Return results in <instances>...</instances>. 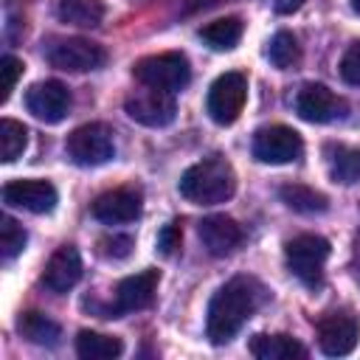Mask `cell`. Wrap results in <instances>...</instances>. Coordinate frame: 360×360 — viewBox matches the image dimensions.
Returning a JSON list of instances; mask_svg holds the SVG:
<instances>
[{
  "instance_id": "6da1fadb",
  "label": "cell",
  "mask_w": 360,
  "mask_h": 360,
  "mask_svg": "<svg viewBox=\"0 0 360 360\" xmlns=\"http://www.w3.org/2000/svg\"><path fill=\"white\" fill-rule=\"evenodd\" d=\"M262 287L256 278H248V276H236L231 281H225L211 304H208V318H205V335L211 343H228L239 329L242 323L256 312L259 301H262Z\"/></svg>"
},
{
  "instance_id": "7a4b0ae2",
  "label": "cell",
  "mask_w": 360,
  "mask_h": 360,
  "mask_svg": "<svg viewBox=\"0 0 360 360\" xmlns=\"http://www.w3.org/2000/svg\"><path fill=\"white\" fill-rule=\"evenodd\" d=\"M177 188L194 205H217V202H225L233 197L236 172L225 158L211 155V158H202L194 166H188L177 183Z\"/></svg>"
},
{
  "instance_id": "3957f363",
  "label": "cell",
  "mask_w": 360,
  "mask_h": 360,
  "mask_svg": "<svg viewBox=\"0 0 360 360\" xmlns=\"http://www.w3.org/2000/svg\"><path fill=\"white\" fill-rule=\"evenodd\" d=\"M132 76H135L138 84L166 90V93H177L188 84L191 68H188V59L183 53L169 51V53H155V56H143L141 62H135Z\"/></svg>"
},
{
  "instance_id": "277c9868",
  "label": "cell",
  "mask_w": 360,
  "mask_h": 360,
  "mask_svg": "<svg viewBox=\"0 0 360 360\" xmlns=\"http://www.w3.org/2000/svg\"><path fill=\"white\" fill-rule=\"evenodd\" d=\"M287 267L290 273L304 284V287H321L323 281V264L329 259V242L318 233H301L287 242L284 248Z\"/></svg>"
},
{
  "instance_id": "5b68a950",
  "label": "cell",
  "mask_w": 360,
  "mask_h": 360,
  "mask_svg": "<svg viewBox=\"0 0 360 360\" xmlns=\"http://www.w3.org/2000/svg\"><path fill=\"white\" fill-rule=\"evenodd\" d=\"M65 152L76 166H101L115 155L112 129L107 124H98V121L82 124L68 135Z\"/></svg>"
},
{
  "instance_id": "8992f818",
  "label": "cell",
  "mask_w": 360,
  "mask_h": 360,
  "mask_svg": "<svg viewBox=\"0 0 360 360\" xmlns=\"http://www.w3.org/2000/svg\"><path fill=\"white\" fill-rule=\"evenodd\" d=\"M248 101V79L239 70H228L222 76L214 79V84L208 87V98H205V110L211 115V121H217L219 127H228L239 118V112L245 110Z\"/></svg>"
},
{
  "instance_id": "52a82bcc",
  "label": "cell",
  "mask_w": 360,
  "mask_h": 360,
  "mask_svg": "<svg viewBox=\"0 0 360 360\" xmlns=\"http://www.w3.org/2000/svg\"><path fill=\"white\" fill-rule=\"evenodd\" d=\"M304 155V141L292 127L284 124H270L256 129L253 135V158L270 166H281V163H292Z\"/></svg>"
},
{
  "instance_id": "ba28073f",
  "label": "cell",
  "mask_w": 360,
  "mask_h": 360,
  "mask_svg": "<svg viewBox=\"0 0 360 360\" xmlns=\"http://www.w3.org/2000/svg\"><path fill=\"white\" fill-rule=\"evenodd\" d=\"M124 110L132 121H138L143 127H169L177 115L174 93L155 90V87H146V84H141V90L127 96Z\"/></svg>"
},
{
  "instance_id": "9c48e42d",
  "label": "cell",
  "mask_w": 360,
  "mask_h": 360,
  "mask_svg": "<svg viewBox=\"0 0 360 360\" xmlns=\"http://www.w3.org/2000/svg\"><path fill=\"white\" fill-rule=\"evenodd\" d=\"M48 62L59 70H68V73H84V70H96L104 65L107 53L98 42H90V39H82V37H68V39H56L51 48H48Z\"/></svg>"
},
{
  "instance_id": "30bf717a",
  "label": "cell",
  "mask_w": 360,
  "mask_h": 360,
  "mask_svg": "<svg viewBox=\"0 0 360 360\" xmlns=\"http://www.w3.org/2000/svg\"><path fill=\"white\" fill-rule=\"evenodd\" d=\"M70 90L62 84V82H37L28 87L25 93V107L28 112H34L39 121L45 124H59L68 112H70Z\"/></svg>"
},
{
  "instance_id": "8fae6325",
  "label": "cell",
  "mask_w": 360,
  "mask_h": 360,
  "mask_svg": "<svg viewBox=\"0 0 360 360\" xmlns=\"http://www.w3.org/2000/svg\"><path fill=\"white\" fill-rule=\"evenodd\" d=\"M158 270H141L135 276H127L118 287H115V298L107 309V318H118L124 312H135V309H143L152 304L155 298V290H158Z\"/></svg>"
},
{
  "instance_id": "7c38bea8",
  "label": "cell",
  "mask_w": 360,
  "mask_h": 360,
  "mask_svg": "<svg viewBox=\"0 0 360 360\" xmlns=\"http://www.w3.org/2000/svg\"><path fill=\"white\" fill-rule=\"evenodd\" d=\"M295 110L304 121H312V124H329L335 118H343L346 115V101L340 96H335L326 84H304L298 90V98H295Z\"/></svg>"
},
{
  "instance_id": "4fadbf2b",
  "label": "cell",
  "mask_w": 360,
  "mask_h": 360,
  "mask_svg": "<svg viewBox=\"0 0 360 360\" xmlns=\"http://www.w3.org/2000/svg\"><path fill=\"white\" fill-rule=\"evenodd\" d=\"M360 326L349 312H329L318 321V346L329 357H343L357 346Z\"/></svg>"
},
{
  "instance_id": "5bb4252c",
  "label": "cell",
  "mask_w": 360,
  "mask_h": 360,
  "mask_svg": "<svg viewBox=\"0 0 360 360\" xmlns=\"http://www.w3.org/2000/svg\"><path fill=\"white\" fill-rule=\"evenodd\" d=\"M3 200L31 214H51L56 208V188L48 180H11L3 186Z\"/></svg>"
},
{
  "instance_id": "9a60e30c",
  "label": "cell",
  "mask_w": 360,
  "mask_h": 360,
  "mask_svg": "<svg viewBox=\"0 0 360 360\" xmlns=\"http://www.w3.org/2000/svg\"><path fill=\"white\" fill-rule=\"evenodd\" d=\"M90 211L104 225H124L141 217V194L135 188H112L98 194Z\"/></svg>"
},
{
  "instance_id": "2e32d148",
  "label": "cell",
  "mask_w": 360,
  "mask_h": 360,
  "mask_svg": "<svg viewBox=\"0 0 360 360\" xmlns=\"http://www.w3.org/2000/svg\"><path fill=\"white\" fill-rule=\"evenodd\" d=\"M200 239L211 256H231L236 248H242L245 231L236 219L225 214H214L200 222Z\"/></svg>"
},
{
  "instance_id": "e0dca14e",
  "label": "cell",
  "mask_w": 360,
  "mask_h": 360,
  "mask_svg": "<svg viewBox=\"0 0 360 360\" xmlns=\"http://www.w3.org/2000/svg\"><path fill=\"white\" fill-rule=\"evenodd\" d=\"M82 278V256L73 245H62L42 270V284L51 292H68Z\"/></svg>"
},
{
  "instance_id": "ac0fdd59",
  "label": "cell",
  "mask_w": 360,
  "mask_h": 360,
  "mask_svg": "<svg viewBox=\"0 0 360 360\" xmlns=\"http://www.w3.org/2000/svg\"><path fill=\"white\" fill-rule=\"evenodd\" d=\"M250 354L259 360H292V357H307V349L292 340L290 335H256L250 338Z\"/></svg>"
},
{
  "instance_id": "d6986e66",
  "label": "cell",
  "mask_w": 360,
  "mask_h": 360,
  "mask_svg": "<svg viewBox=\"0 0 360 360\" xmlns=\"http://www.w3.org/2000/svg\"><path fill=\"white\" fill-rule=\"evenodd\" d=\"M56 17L59 22H68V25L96 28L104 17V3L101 0H59Z\"/></svg>"
},
{
  "instance_id": "ffe728a7",
  "label": "cell",
  "mask_w": 360,
  "mask_h": 360,
  "mask_svg": "<svg viewBox=\"0 0 360 360\" xmlns=\"http://www.w3.org/2000/svg\"><path fill=\"white\" fill-rule=\"evenodd\" d=\"M278 197L287 208L298 211V214H321L329 208V200L326 194L309 188V186H301V183H287L278 188Z\"/></svg>"
},
{
  "instance_id": "44dd1931",
  "label": "cell",
  "mask_w": 360,
  "mask_h": 360,
  "mask_svg": "<svg viewBox=\"0 0 360 360\" xmlns=\"http://www.w3.org/2000/svg\"><path fill=\"white\" fill-rule=\"evenodd\" d=\"M76 352L84 360H112L124 352V343L112 335H101V332H90L82 329L76 338Z\"/></svg>"
},
{
  "instance_id": "7402d4cb",
  "label": "cell",
  "mask_w": 360,
  "mask_h": 360,
  "mask_svg": "<svg viewBox=\"0 0 360 360\" xmlns=\"http://www.w3.org/2000/svg\"><path fill=\"white\" fill-rule=\"evenodd\" d=\"M326 166L335 183H357L360 180V149L352 146H329L326 149Z\"/></svg>"
},
{
  "instance_id": "603a6c76",
  "label": "cell",
  "mask_w": 360,
  "mask_h": 360,
  "mask_svg": "<svg viewBox=\"0 0 360 360\" xmlns=\"http://www.w3.org/2000/svg\"><path fill=\"white\" fill-rule=\"evenodd\" d=\"M200 39L211 51H231L242 39V20L239 17H219V20L208 22L205 28H200Z\"/></svg>"
},
{
  "instance_id": "cb8c5ba5",
  "label": "cell",
  "mask_w": 360,
  "mask_h": 360,
  "mask_svg": "<svg viewBox=\"0 0 360 360\" xmlns=\"http://www.w3.org/2000/svg\"><path fill=\"white\" fill-rule=\"evenodd\" d=\"M17 329L25 340L39 343V346H56L59 335H62L59 323L51 321L48 315H42V312H22L20 321H17Z\"/></svg>"
},
{
  "instance_id": "d4e9b609",
  "label": "cell",
  "mask_w": 360,
  "mask_h": 360,
  "mask_svg": "<svg viewBox=\"0 0 360 360\" xmlns=\"http://www.w3.org/2000/svg\"><path fill=\"white\" fill-rule=\"evenodd\" d=\"M28 146V129L14 121V118H3L0 121V160L11 163L17 160Z\"/></svg>"
},
{
  "instance_id": "484cf974",
  "label": "cell",
  "mask_w": 360,
  "mask_h": 360,
  "mask_svg": "<svg viewBox=\"0 0 360 360\" xmlns=\"http://www.w3.org/2000/svg\"><path fill=\"white\" fill-rule=\"evenodd\" d=\"M267 56H270V62H273L278 70H287V68H292V65L301 59V48H298V39H295L290 31H278V34L270 39Z\"/></svg>"
},
{
  "instance_id": "4316f807",
  "label": "cell",
  "mask_w": 360,
  "mask_h": 360,
  "mask_svg": "<svg viewBox=\"0 0 360 360\" xmlns=\"http://www.w3.org/2000/svg\"><path fill=\"white\" fill-rule=\"evenodd\" d=\"M25 231H22V225L17 222V219H11V217H3V222H0V250H3V262H11L17 253H22V248H25Z\"/></svg>"
},
{
  "instance_id": "83f0119b",
  "label": "cell",
  "mask_w": 360,
  "mask_h": 360,
  "mask_svg": "<svg viewBox=\"0 0 360 360\" xmlns=\"http://www.w3.org/2000/svg\"><path fill=\"white\" fill-rule=\"evenodd\" d=\"M20 76H22V62L17 56L6 53L0 59V104L8 101V96H11V90H14V84H17Z\"/></svg>"
},
{
  "instance_id": "f1b7e54d",
  "label": "cell",
  "mask_w": 360,
  "mask_h": 360,
  "mask_svg": "<svg viewBox=\"0 0 360 360\" xmlns=\"http://www.w3.org/2000/svg\"><path fill=\"white\" fill-rule=\"evenodd\" d=\"M129 250H132V236L127 233H112V236L98 239V253L104 259H127Z\"/></svg>"
},
{
  "instance_id": "f546056e",
  "label": "cell",
  "mask_w": 360,
  "mask_h": 360,
  "mask_svg": "<svg viewBox=\"0 0 360 360\" xmlns=\"http://www.w3.org/2000/svg\"><path fill=\"white\" fill-rule=\"evenodd\" d=\"M340 76H343V82L360 87V39L352 42L349 51L343 53V59H340Z\"/></svg>"
},
{
  "instance_id": "4dcf8cb0",
  "label": "cell",
  "mask_w": 360,
  "mask_h": 360,
  "mask_svg": "<svg viewBox=\"0 0 360 360\" xmlns=\"http://www.w3.org/2000/svg\"><path fill=\"white\" fill-rule=\"evenodd\" d=\"M177 248H180V228L174 222L172 225H163V231L158 233V250H160V256H172Z\"/></svg>"
},
{
  "instance_id": "1f68e13d",
  "label": "cell",
  "mask_w": 360,
  "mask_h": 360,
  "mask_svg": "<svg viewBox=\"0 0 360 360\" xmlns=\"http://www.w3.org/2000/svg\"><path fill=\"white\" fill-rule=\"evenodd\" d=\"M270 6H273V11H278V14H292V11H298L301 6H304V0H267Z\"/></svg>"
},
{
  "instance_id": "d6a6232c",
  "label": "cell",
  "mask_w": 360,
  "mask_h": 360,
  "mask_svg": "<svg viewBox=\"0 0 360 360\" xmlns=\"http://www.w3.org/2000/svg\"><path fill=\"white\" fill-rule=\"evenodd\" d=\"M352 8H354V11L360 14V0H352Z\"/></svg>"
}]
</instances>
